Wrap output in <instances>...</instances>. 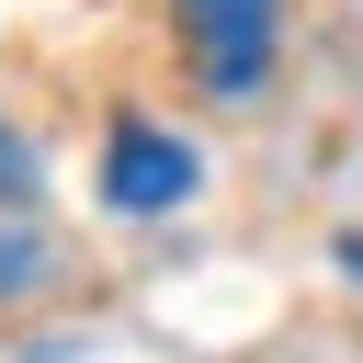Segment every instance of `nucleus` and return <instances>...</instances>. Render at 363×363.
Returning a JSON list of instances; mask_svg holds the SVG:
<instances>
[{"mask_svg": "<svg viewBox=\"0 0 363 363\" xmlns=\"http://www.w3.org/2000/svg\"><path fill=\"white\" fill-rule=\"evenodd\" d=\"M193 182H204V159H193L182 136H159V125H113V159H102V204H113V216H170Z\"/></svg>", "mask_w": 363, "mask_h": 363, "instance_id": "f257e3e1", "label": "nucleus"}, {"mask_svg": "<svg viewBox=\"0 0 363 363\" xmlns=\"http://www.w3.org/2000/svg\"><path fill=\"white\" fill-rule=\"evenodd\" d=\"M193 45H204V79L216 91H250L272 68V34H284V0H182Z\"/></svg>", "mask_w": 363, "mask_h": 363, "instance_id": "f03ea898", "label": "nucleus"}, {"mask_svg": "<svg viewBox=\"0 0 363 363\" xmlns=\"http://www.w3.org/2000/svg\"><path fill=\"white\" fill-rule=\"evenodd\" d=\"M0 204H34V147L0 136Z\"/></svg>", "mask_w": 363, "mask_h": 363, "instance_id": "7ed1b4c3", "label": "nucleus"}, {"mask_svg": "<svg viewBox=\"0 0 363 363\" xmlns=\"http://www.w3.org/2000/svg\"><path fill=\"white\" fill-rule=\"evenodd\" d=\"M11 284H34V238H0V295Z\"/></svg>", "mask_w": 363, "mask_h": 363, "instance_id": "20e7f679", "label": "nucleus"}, {"mask_svg": "<svg viewBox=\"0 0 363 363\" xmlns=\"http://www.w3.org/2000/svg\"><path fill=\"white\" fill-rule=\"evenodd\" d=\"M340 284H363V238H340Z\"/></svg>", "mask_w": 363, "mask_h": 363, "instance_id": "39448f33", "label": "nucleus"}]
</instances>
